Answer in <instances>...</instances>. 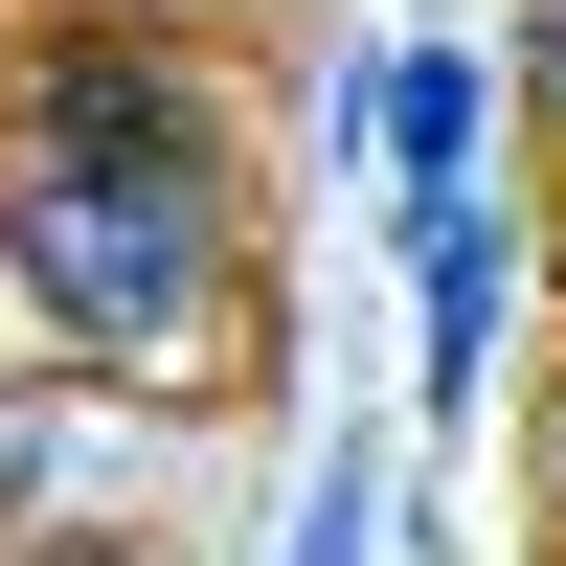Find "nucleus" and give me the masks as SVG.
Returning <instances> with one entry per match:
<instances>
[{
	"label": "nucleus",
	"instance_id": "1",
	"mask_svg": "<svg viewBox=\"0 0 566 566\" xmlns=\"http://www.w3.org/2000/svg\"><path fill=\"white\" fill-rule=\"evenodd\" d=\"M0 317L69 386L250 363V114L205 23H23L0 45Z\"/></svg>",
	"mask_w": 566,
	"mask_h": 566
},
{
	"label": "nucleus",
	"instance_id": "2",
	"mask_svg": "<svg viewBox=\"0 0 566 566\" xmlns=\"http://www.w3.org/2000/svg\"><path fill=\"white\" fill-rule=\"evenodd\" d=\"M408 295H431V386H408V408L476 431V408H499V317H522V227H499V205H431V227H408Z\"/></svg>",
	"mask_w": 566,
	"mask_h": 566
},
{
	"label": "nucleus",
	"instance_id": "5",
	"mask_svg": "<svg viewBox=\"0 0 566 566\" xmlns=\"http://www.w3.org/2000/svg\"><path fill=\"white\" fill-rule=\"evenodd\" d=\"M499 114H522L544 181H566V0H522V23H499Z\"/></svg>",
	"mask_w": 566,
	"mask_h": 566
},
{
	"label": "nucleus",
	"instance_id": "7",
	"mask_svg": "<svg viewBox=\"0 0 566 566\" xmlns=\"http://www.w3.org/2000/svg\"><path fill=\"white\" fill-rule=\"evenodd\" d=\"M544 522H566V453H544Z\"/></svg>",
	"mask_w": 566,
	"mask_h": 566
},
{
	"label": "nucleus",
	"instance_id": "3",
	"mask_svg": "<svg viewBox=\"0 0 566 566\" xmlns=\"http://www.w3.org/2000/svg\"><path fill=\"white\" fill-rule=\"evenodd\" d=\"M476 159H499V69L476 45H386V227L476 205Z\"/></svg>",
	"mask_w": 566,
	"mask_h": 566
},
{
	"label": "nucleus",
	"instance_id": "6",
	"mask_svg": "<svg viewBox=\"0 0 566 566\" xmlns=\"http://www.w3.org/2000/svg\"><path fill=\"white\" fill-rule=\"evenodd\" d=\"M45 23H205V0H45Z\"/></svg>",
	"mask_w": 566,
	"mask_h": 566
},
{
	"label": "nucleus",
	"instance_id": "4",
	"mask_svg": "<svg viewBox=\"0 0 566 566\" xmlns=\"http://www.w3.org/2000/svg\"><path fill=\"white\" fill-rule=\"evenodd\" d=\"M272 566H386V453H363V431H317V476H295V522H272Z\"/></svg>",
	"mask_w": 566,
	"mask_h": 566
}]
</instances>
